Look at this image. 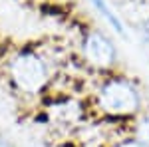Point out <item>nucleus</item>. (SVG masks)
I'll return each instance as SVG.
<instances>
[{
  "label": "nucleus",
  "mask_w": 149,
  "mask_h": 147,
  "mask_svg": "<svg viewBox=\"0 0 149 147\" xmlns=\"http://www.w3.org/2000/svg\"><path fill=\"white\" fill-rule=\"evenodd\" d=\"M88 102L93 119L109 125H131L145 111V91L137 78L117 70L97 78Z\"/></svg>",
  "instance_id": "nucleus-1"
},
{
  "label": "nucleus",
  "mask_w": 149,
  "mask_h": 147,
  "mask_svg": "<svg viewBox=\"0 0 149 147\" xmlns=\"http://www.w3.org/2000/svg\"><path fill=\"white\" fill-rule=\"evenodd\" d=\"M6 79L20 98L42 102L54 90L56 62L40 46H20L6 58Z\"/></svg>",
  "instance_id": "nucleus-2"
},
{
  "label": "nucleus",
  "mask_w": 149,
  "mask_h": 147,
  "mask_svg": "<svg viewBox=\"0 0 149 147\" xmlns=\"http://www.w3.org/2000/svg\"><path fill=\"white\" fill-rule=\"evenodd\" d=\"M38 115L44 125L70 135H76L88 121L93 119L88 95L84 98L74 91H52L40 102Z\"/></svg>",
  "instance_id": "nucleus-3"
},
{
  "label": "nucleus",
  "mask_w": 149,
  "mask_h": 147,
  "mask_svg": "<svg viewBox=\"0 0 149 147\" xmlns=\"http://www.w3.org/2000/svg\"><path fill=\"white\" fill-rule=\"evenodd\" d=\"M78 58L90 72L97 76L117 72L119 68V50L113 40L100 28H88L80 34Z\"/></svg>",
  "instance_id": "nucleus-4"
},
{
  "label": "nucleus",
  "mask_w": 149,
  "mask_h": 147,
  "mask_svg": "<svg viewBox=\"0 0 149 147\" xmlns=\"http://www.w3.org/2000/svg\"><path fill=\"white\" fill-rule=\"evenodd\" d=\"M88 4L92 6V10L102 18L103 24L111 32H115V34L119 36V38H123V40L129 38V32H127V26L123 22V18H121V14L113 8V4L109 0H88Z\"/></svg>",
  "instance_id": "nucleus-5"
},
{
  "label": "nucleus",
  "mask_w": 149,
  "mask_h": 147,
  "mask_svg": "<svg viewBox=\"0 0 149 147\" xmlns=\"http://www.w3.org/2000/svg\"><path fill=\"white\" fill-rule=\"evenodd\" d=\"M129 133L149 147V109H145L133 123L129 125Z\"/></svg>",
  "instance_id": "nucleus-6"
},
{
  "label": "nucleus",
  "mask_w": 149,
  "mask_h": 147,
  "mask_svg": "<svg viewBox=\"0 0 149 147\" xmlns=\"http://www.w3.org/2000/svg\"><path fill=\"white\" fill-rule=\"evenodd\" d=\"M107 147H147L145 143H141L137 137H133L129 131H127L125 135H117L113 137L111 141H109V145Z\"/></svg>",
  "instance_id": "nucleus-7"
},
{
  "label": "nucleus",
  "mask_w": 149,
  "mask_h": 147,
  "mask_svg": "<svg viewBox=\"0 0 149 147\" xmlns=\"http://www.w3.org/2000/svg\"><path fill=\"white\" fill-rule=\"evenodd\" d=\"M137 32H139V36H141V38H143V40L149 44V16L137 26Z\"/></svg>",
  "instance_id": "nucleus-8"
},
{
  "label": "nucleus",
  "mask_w": 149,
  "mask_h": 147,
  "mask_svg": "<svg viewBox=\"0 0 149 147\" xmlns=\"http://www.w3.org/2000/svg\"><path fill=\"white\" fill-rule=\"evenodd\" d=\"M0 147H16V145H14L6 135H0Z\"/></svg>",
  "instance_id": "nucleus-9"
},
{
  "label": "nucleus",
  "mask_w": 149,
  "mask_h": 147,
  "mask_svg": "<svg viewBox=\"0 0 149 147\" xmlns=\"http://www.w3.org/2000/svg\"><path fill=\"white\" fill-rule=\"evenodd\" d=\"M131 2L137 6H143V8H149V0H131Z\"/></svg>",
  "instance_id": "nucleus-10"
}]
</instances>
